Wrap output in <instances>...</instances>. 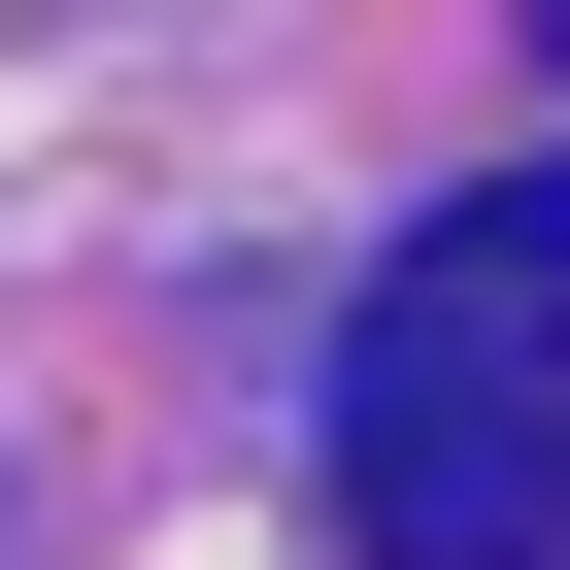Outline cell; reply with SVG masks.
Wrapping results in <instances>:
<instances>
[{"label": "cell", "instance_id": "2", "mask_svg": "<svg viewBox=\"0 0 570 570\" xmlns=\"http://www.w3.org/2000/svg\"><path fill=\"white\" fill-rule=\"evenodd\" d=\"M370 336H436V370H503V403L570 436V168H470V202L370 268Z\"/></svg>", "mask_w": 570, "mask_h": 570}, {"label": "cell", "instance_id": "1", "mask_svg": "<svg viewBox=\"0 0 570 570\" xmlns=\"http://www.w3.org/2000/svg\"><path fill=\"white\" fill-rule=\"evenodd\" d=\"M336 537L370 570H570V436L436 336H336Z\"/></svg>", "mask_w": 570, "mask_h": 570}]
</instances>
